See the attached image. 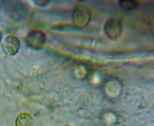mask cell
I'll return each mask as SVG.
<instances>
[{
	"label": "cell",
	"mask_w": 154,
	"mask_h": 126,
	"mask_svg": "<svg viewBox=\"0 0 154 126\" xmlns=\"http://www.w3.org/2000/svg\"><path fill=\"white\" fill-rule=\"evenodd\" d=\"M64 126H70V125H64Z\"/></svg>",
	"instance_id": "9c48e42d"
},
{
	"label": "cell",
	"mask_w": 154,
	"mask_h": 126,
	"mask_svg": "<svg viewBox=\"0 0 154 126\" xmlns=\"http://www.w3.org/2000/svg\"><path fill=\"white\" fill-rule=\"evenodd\" d=\"M47 41V36L44 32L40 30H32L25 38L26 45L32 50H40L43 48Z\"/></svg>",
	"instance_id": "6da1fadb"
},
{
	"label": "cell",
	"mask_w": 154,
	"mask_h": 126,
	"mask_svg": "<svg viewBox=\"0 0 154 126\" xmlns=\"http://www.w3.org/2000/svg\"><path fill=\"white\" fill-rule=\"evenodd\" d=\"M91 20V12L84 6H77L73 11L72 21L77 28H85Z\"/></svg>",
	"instance_id": "7a4b0ae2"
},
{
	"label": "cell",
	"mask_w": 154,
	"mask_h": 126,
	"mask_svg": "<svg viewBox=\"0 0 154 126\" xmlns=\"http://www.w3.org/2000/svg\"><path fill=\"white\" fill-rule=\"evenodd\" d=\"M103 31L105 35L110 39H117L120 38L123 32V25L121 20L111 18L105 22Z\"/></svg>",
	"instance_id": "277c9868"
},
{
	"label": "cell",
	"mask_w": 154,
	"mask_h": 126,
	"mask_svg": "<svg viewBox=\"0 0 154 126\" xmlns=\"http://www.w3.org/2000/svg\"><path fill=\"white\" fill-rule=\"evenodd\" d=\"M119 5L124 10L131 11L136 9L138 5V3L136 1H121L119 2Z\"/></svg>",
	"instance_id": "52a82bcc"
},
{
	"label": "cell",
	"mask_w": 154,
	"mask_h": 126,
	"mask_svg": "<svg viewBox=\"0 0 154 126\" xmlns=\"http://www.w3.org/2000/svg\"><path fill=\"white\" fill-rule=\"evenodd\" d=\"M21 42L15 35H8L1 43V50L7 56H14L20 50Z\"/></svg>",
	"instance_id": "3957f363"
},
{
	"label": "cell",
	"mask_w": 154,
	"mask_h": 126,
	"mask_svg": "<svg viewBox=\"0 0 154 126\" xmlns=\"http://www.w3.org/2000/svg\"><path fill=\"white\" fill-rule=\"evenodd\" d=\"M15 126H33V118L26 112L20 113L16 118Z\"/></svg>",
	"instance_id": "5b68a950"
},
{
	"label": "cell",
	"mask_w": 154,
	"mask_h": 126,
	"mask_svg": "<svg viewBox=\"0 0 154 126\" xmlns=\"http://www.w3.org/2000/svg\"><path fill=\"white\" fill-rule=\"evenodd\" d=\"M74 76L77 79H86L88 75V68L85 64H77L74 69Z\"/></svg>",
	"instance_id": "8992f818"
},
{
	"label": "cell",
	"mask_w": 154,
	"mask_h": 126,
	"mask_svg": "<svg viewBox=\"0 0 154 126\" xmlns=\"http://www.w3.org/2000/svg\"><path fill=\"white\" fill-rule=\"evenodd\" d=\"M2 38H3V36H2V32L0 31V46H1V43H2Z\"/></svg>",
	"instance_id": "ba28073f"
}]
</instances>
